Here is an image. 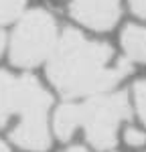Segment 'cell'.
Returning a JSON list of instances; mask_svg holds the SVG:
<instances>
[{
    "label": "cell",
    "instance_id": "cell-7",
    "mask_svg": "<svg viewBox=\"0 0 146 152\" xmlns=\"http://www.w3.org/2000/svg\"><path fill=\"white\" fill-rule=\"evenodd\" d=\"M16 91L18 77L0 69V128L8 122L10 114L16 112Z\"/></svg>",
    "mask_w": 146,
    "mask_h": 152
},
{
    "label": "cell",
    "instance_id": "cell-5",
    "mask_svg": "<svg viewBox=\"0 0 146 152\" xmlns=\"http://www.w3.org/2000/svg\"><path fill=\"white\" fill-rule=\"evenodd\" d=\"M120 0H69V16L96 33L112 31L120 20Z\"/></svg>",
    "mask_w": 146,
    "mask_h": 152
},
{
    "label": "cell",
    "instance_id": "cell-3",
    "mask_svg": "<svg viewBox=\"0 0 146 152\" xmlns=\"http://www.w3.org/2000/svg\"><path fill=\"white\" fill-rule=\"evenodd\" d=\"M59 39L57 20L49 10L33 8L24 12L10 39V63L20 69H33L51 59Z\"/></svg>",
    "mask_w": 146,
    "mask_h": 152
},
{
    "label": "cell",
    "instance_id": "cell-1",
    "mask_svg": "<svg viewBox=\"0 0 146 152\" xmlns=\"http://www.w3.org/2000/svg\"><path fill=\"white\" fill-rule=\"evenodd\" d=\"M128 59L114 61V49L87 39L77 28H65L47 63V77L63 97L110 94L130 73Z\"/></svg>",
    "mask_w": 146,
    "mask_h": 152
},
{
    "label": "cell",
    "instance_id": "cell-4",
    "mask_svg": "<svg viewBox=\"0 0 146 152\" xmlns=\"http://www.w3.org/2000/svg\"><path fill=\"white\" fill-rule=\"evenodd\" d=\"M130 116L128 95L124 91H110L77 104V122L83 128L85 140L97 152L112 150L118 142L120 126Z\"/></svg>",
    "mask_w": 146,
    "mask_h": 152
},
{
    "label": "cell",
    "instance_id": "cell-10",
    "mask_svg": "<svg viewBox=\"0 0 146 152\" xmlns=\"http://www.w3.org/2000/svg\"><path fill=\"white\" fill-rule=\"evenodd\" d=\"M124 142L128 146H132V148H142V146H146V130L128 126V128L124 130Z\"/></svg>",
    "mask_w": 146,
    "mask_h": 152
},
{
    "label": "cell",
    "instance_id": "cell-12",
    "mask_svg": "<svg viewBox=\"0 0 146 152\" xmlns=\"http://www.w3.org/2000/svg\"><path fill=\"white\" fill-rule=\"evenodd\" d=\"M63 152H89V150L83 148V146H69V148H65Z\"/></svg>",
    "mask_w": 146,
    "mask_h": 152
},
{
    "label": "cell",
    "instance_id": "cell-11",
    "mask_svg": "<svg viewBox=\"0 0 146 152\" xmlns=\"http://www.w3.org/2000/svg\"><path fill=\"white\" fill-rule=\"evenodd\" d=\"M128 4H130V10L136 16L146 18V0H128Z\"/></svg>",
    "mask_w": 146,
    "mask_h": 152
},
{
    "label": "cell",
    "instance_id": "cell-13",
    "mask_svg": "<svg viewBox=\"0 0 146 152\" xmlns=\"http://www.w3.org/2000/svg\"><path fill=\"white\" fill-rule=\"evenodd\" d=\"M0 152H10L8 144H6V142H2V140H0Z\"/></svg>",
    "mask_w": 146,
    "mask_h": 152
},
{
    "label": "cell",
    "instance_id": "cell-8",
    "mask_svg": "<svg viewBox=\"0 0 146 152\" xmlns=\"http://www.w3.org/2000/svg\"><path fill=\"white\" fill-rule=\"evenodd\" d=\"M26 0H0V24H8L18 18L24 10Z\"/></svg>",
    "mask_w": 146,
    "mask_h": 152
},
{
    "label": "cell",
    "instance_id": "cell-6",
    "mask_svg": "<svg viewBox=\"0 0 146 152\" xmlns=\"http://www.w3.org/2000/svg\"><path fill=\"white\" fill-rule=\"evenodd\" d=\"M122 49L128 61L146 63V26L140 24H126L120 35Z\"/></svg>",
    "mask_w": 146,
    "mask_h": 152
},
{
    "label": "cell",
    "instance_id": "cell-9",
    "mask_svg": "<svg viewBox=\"0 0 146 152\" xmlns=\"http://www.w3.org/2000/svg\"><path fill=\"white\" fill-rule=\"evenodd\" d=\"M132 97L136 105V114L146 128V79H138L132 85Z\"/></svg>",
    "mask_w": 146,
    "mask_h": 152
},
{
    "label": "cell",
    "instance_id": "cell-14",
    "mask_svg": "<svg viewBox=\"0 0 146 152\" xmlns=\"http://www.w3.org/2000/svg\"><path fill=\"white\" fill-rule=\"evenodd\" d=\"M4 51V37H2V33H0V53Z\"/></svg>",
    "mask_w": 146,
    "mask_h": 152
},
{
    "label": "cell",
    "instance_id": "cell-2",
    "mask_svg": "<svg viewBox=\"0 0 146 152\" xmlns=\"http://www.w3.org/2000/svg\"><path fill=\"white\" fill-rule=\"evenodd\" d=\"M51 105L49 91L31 75L18 77L16 91V114L18 124L10 132V140L31 152H41L49 148L51 134L47 126V112Z\"/></svg>",
    "mask_w": 146,
    "mask_h": 152
}]
</instances>
